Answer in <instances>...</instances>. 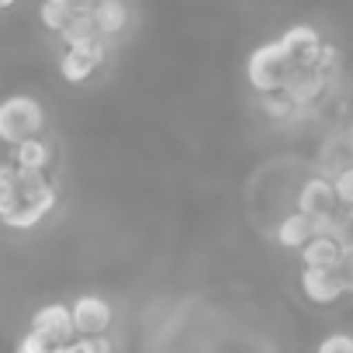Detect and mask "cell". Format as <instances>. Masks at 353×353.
<instances>
[{
	"label": "cell",
	"instance_id": "cell-1",
	"mask_svg": "<svg viewBox=\"0 0 353 353\" xmlns=\"http://www.w3.org/2000/svg\"><path fill=\"white\" fill-rule=\"evenodd\" d=\"M56 208V188L46 173L0 163V222L8 229H35Z\"/></svg>",
	"mask_w": 353,
	"mask_h": 353
},
{
	"label": "cell",
	"instance_id": "cell-2",
	"mask_svg": "<svg viewBox=\"0 0 353 353\" xmlns=\"http://www.w3.org/2000/svg\"><path fill=\"white\" fill-rule=\"evenodd\" d=\"M294 66L298 63L291 59V52L281 46V39H274V42H263V46H256L250 52V59H246V80H250V87L256 94H274V90H281L288 83V77H291Z\"/></svg>",
	"mask_w": 353,
	"mask_h": 353
},
{
	"label": "cell",
	"instance_id": "cell-3",
	"mask_svg": "<svg viewBox=\"0 0 353 353\" xmlns=\"http://www.w3.org/2000/svg\"><path fill=\"white\" fill-rule=\"evenodd\" d=\"M46 125V111L32 94H11L0 101V142L18 145L25 139H35Z\"/></svg>",
	"mask_w": 353,
	"mask_h": 353
},
{
	"label": "cell",
	"instance_id": "cell-4",
	"mask_svg": "<svg viewBox=\"0 0 353 353\" xmlns=\"http://www.w3.org/2000/svg\"><path fill=\"white\" fill-rule=\"evenodd\" d=\"M104 42H108V39H94V42H83V46L66 49V52L59 56V73H63V80H66V83H87V80L94 77V70L104 63V52H108Z\"/></svg>",
	"mask_w": 353,
	"mask_h": 353
},
{
	"label": "cell",
	"instance_id": "cell-5",
	"mask_svg": "<svg viewBox=\"0 0 353 353\" xmlns=\"http://www.w3.org/2000/svg\"><path fill=\"white\" fill-rule=\"evenodd\" d=\"M301 291L315 305H332L346 294V284L339 277V267H305L301 270Z\"/></svg>",
	"mask_w": 353,
	"mask_h": 353
},
{
	"label": "cell",
	"instance_id": "cell-6",
	"mask_svg": "<svg viewBox=\"0 0 353 353\" xmlns=\"http://www.w3.org/2000/svg\"><path fill=\"white\" fill-rule=\"evenodd\" d=\"M73 312V329L87 339V336H104L108 325H111V305L97 294H83L70 305Z\"/></svg>",
	"mask_w": 353,
	"mask_h": 353
},
{
	"label": "cell",
	"instance_id": "cell-7",
	"mask_svg": "<svg viewBox=\"0 0 353 353\" xmlns=\"http://www.w3.org/2000/svg\"><path fill=\"white\" fill-rule=\"evenodd\" d=\"M32 332H39V336L49 339L52 346L70 343V336L77 332V329H73V312H70L66 305H42V308L32 315Z\"/></svg>",
	"mask_w": 353,
	"mask_h": 353
},
{
	"label": "cell",
	"instance_id": "cell-8",
	"mask_svg": "<svg viewBox=\"0 0 353 353\" xmlns=\"http://www.w3.org/2000/svg\"><path fill=\"white\" fill-rule=\"evenodd\" d=\"M325 77L319 73V70H312V66H294L291 70V77H288V83L281 87L294 104H315L322 94H325Z\"/></svg>",
	"mask_w": 353,
	"mask_h": 353
},
{
	"label": "cell",
	"instance_id": "cell-9",
	"mask_svg": "<svg viewBox=\"0 0 353 353\" xmlns=\"http://www.w3.org/2000/svg\"><path fill=\"white\" fill-rule=\"evenodd\" d=\"M281 46L291 52V59L298 66H312L319 49H322V35L312 28V25H291L284 35H281Z\"/></svg>",
	"mask_w": 353,
	"mask_h": 353
},
{
	"label": "cell",
	"instance_id": "cell-10",
	"mask_svg": "<svg viewBox=\"0 0 353 353\" xmlns=\"http://www.w3.org/2000/svg\"><path fill=\"white\" fill-rule=\"evenodd\" d=\"M332 205H336V191H332V181H325V176H312L298 194V212L308 219L332 215Z\"/></svg>",
	"mask_w": 353,
	"mask_h": 353
},
{
	"label": "cell",
	"instance_id": "cell-11",
	"mask_svg": "<svg viewBox=\"0 0 353 353\" xmlns=\"http://www.w3.org/2000/svg\"><path fill=\"white\" fill-rule=\"evenodd\" d=\"M90 18H94V28L101 39H114L128 28V4L125 0H101L90 11Z\"/></svg>",
	"mask_w": 353,
	"mask_h": 353
},
{
	"label": "cell",
	"instance_id": "cell-12",
	"mask_svg": "<svg viewBox=\"0 0 353 353\" xmlns=\"http://www.w3.org/2000/svg\"><path fill=\"white\" fill-rule=\"evenodd\" d=\"M14 152H11V159H14V166H21V170H32V173H46L49 170V159H52V149H49V142L46 139H25V142H18V145H11Z\"/></svg>",
	"mask_w": 353,
	"mask_h": 353
},
{
	"label": "cell",
	"instance_id": "cell-13",
	"mask_svg": "<svg viewBox=\"0 0 353 353\" xmlns=\"http://www.w3.org/2000/svg\"><path fill=\"white\" fill-rule=\"evenodd\" d=\"M343 253H346V250H343L332 236H312V239L301 246L305 267H339Z\"/></svg>",
	"mask_w": 353,
	"mask_h": 353
},
{
	"label": "cell",
	"instance_id": "cell-14",
	"mask_svg": "<svg viewBox=\"0 0 353 353\" xmlns=\"http://www.w3.org/2000/svg\"><path fill=\"white\" fill-rule=\"evenodd\" d=\"M312 236H315V232H312V219L301 215V212L288 215V219L281 222V229H277V243L288 246V250H301Z\"/></svg>",
	"mask_w": 353,
	"mask_h": 353
},
{
	"label": "cell",
	"instance_id": "cell-15",
	"mask_svg": "<svg viewBox=\"0 0 353 353\" xmlns=\"http://www.w3.org/2000/svg\"><path fill=\"white\" fill-rule=\"evenodd\" d=\"M73 4H70V0H42V4H39V21H42V28L46 32H63L70 21H73Z\"/></svg>",
	"mask_w": 353,
	"mask_h": 353
},
{
	"label": "cell",
	"instance_id": "cell-16",
	"mask_svg": "<svg viewBox=\"0 0 353 353\" xmlns=\"http://www.w3.org/2000/svg\"><path fill=\"white\" fill-rule=\"evenodd\" d=\"M59 39L66 42V49H73V46L94 42V39H101V35H97V28H94V18H90V14H73V21L59 32Z\"/></svg>",
	"mask_w": 353,
	"mask_h": 353
},
{
	"label": "cell",
	"instance_id": "cell-17",
	"mask_svg": "<svg viewBox=\"0 0 353 353\" xmlns=\"http://www.w3.org/2000/svg\"><path fill=\"white\" fill-rule=\"evenodd\" d=\"M263 101H260V108H263V114L267 118H274V121H284V118H291L294 114V101L284 94V90H274V94H260Z\"/></svg>",
	"mask_w": 353,
	"mask_h": 353
},
{
	"label": "cell",
	"instance_id": "cell-18",
	"mask_svg": "<svg viewBox=\"0 0 353 353\" xmlns=\"http://www.w3.org/2000/svg\"><path fill=\"white\" fill-rule=\"evenodd\" d=\"M332 191H336V201L353 208V166H343L336 176H332Z\"/></svg>",
	"mask_w": 353,
	"mask_h": 353
},
{
	"label": "cell",
	"instance_id": "cell-19",
	"mask_svg": "<svg viewBox=\"0 0 353 353\" xmlns=\"http://www.w3.org/2000/svg\"><path fill=\"white\" fill-rule=\"evenodd\" d=\"M14 353H52V343H49V339H42L39 332H32V329H28V332L18 339Z\"/></svg>",
	"mask_w": 353,
	"mask_h": 353
},
{
	"label": "cell",
	"instance_id": "cell-20",
	"mask_svg": "<svg viewBox=\"0 0 353 353\" xmlns=\"http://www.w3.org/2000/svg\"><path fill=\"white\" fill-rule=\"evenodd\" d=\"M315 353H353V336H346V332H332V336H325V339L319 343Z\"/></svg>",
	"mask_w": 353,
	"mask_h": 353
},
{
	"label": "cell",
	"instance_id": "cell-21",
	"mask_svg": "<svg viewBox=\"0 0 353 353\" xmlns=\"http://www.w3.org/2000/svg\"><path fill=\"white\" fill-rule=\"evenodd\" d=\"M339 277H343L346 291H353V250L343 253V260H339Z\"/></svg>",
	"mask_w": 353,
	"mask_h": 353
},
{
	"label": "cell",
	"instance_id": "cell-22",
	"mask_svg": "<svg viewBox=\"0 0 353 353\" xmlns=\"http://www.w3.org/2000/svg\"><path fill=\"white\" fill-rule=\"evenodd\" d=\"M52 353H90V343H87V339H77V343H59V346H52Z\"/></svg>",
	"mask_w": 353,
	"mask_h": 353
},
{
	"label": "cell",
	"instance_id": "cell-23",
	"mask_svg": "<svg viewBox=\"0 0 353 353\" xmlns=\"http://www.w3.org/2000/svg\"><path fill=\"white\" fill-rule=\"evenodd\" d=\"M87 343H90V353H114L108 336H87Z\"/></svg>",
	"mask_w": 353,
	"mask_h": 353
},
{
	"label": "cell",
	"instance_id": "cell-24",
	"mask_svg": "<svg viewBox=\"0 0 353 353\" xmlns=\"http://www.w3.org/2000/svg\"><path fill=\"white\" fill-rule=\"evenodd\" d=\"M70 4H73V11H77V14H90V11L101 4V0H70Z\"/></svg>",
	"mask_w": 353,
	"mask_h": 353
},
{
	"label": "cell",
	"instance_id": "cell-25",
	"mask_svg": "<svg viewBox=\"0 0 353 353\" xmlns=\"http://www.w3.org/2000/svg\"><path fill=\"white\" fill-rule=\"evenodd\" d=\"M14 4H18V0H0V11H11Z\"/></svg>",
	"mask_w": 353,
	"mask_h": 353
},
{
	"label": "cell",
	"instance_id": "cell-26",
	"mask_svg": "<svg viewBox=\"0 0 353 353\" xmlns=\"http://www.w3.org/2000/svg\"><path fill=\"white\" fill-rule=\"evenodd\" d=\"M350 215H353V208H350Z\"/></svg>",
	"mask_w": 353,
	"mask_h": 353
}]
</instances>
